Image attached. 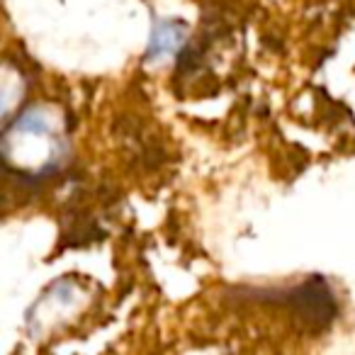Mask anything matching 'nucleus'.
Here are the masks:
<instances>
[{
  "instance_id": "f257e3e1",
  "label": "nucleus",
  "mask_w": 355,
  "mask_h": 355,
  "mask_svg": "<svg viewBox=\"0 0 355 355\" xmlns=\"http://www.w3.org/2000/svg\"><path fill=\"white\" fill-rule=\"evenodd\" d=\"M183 35H185V27L180 22H163V25H158L156 32H153L148 56H163L175 51V46L183 42Z\"/></svg>"
}]
</instances>
